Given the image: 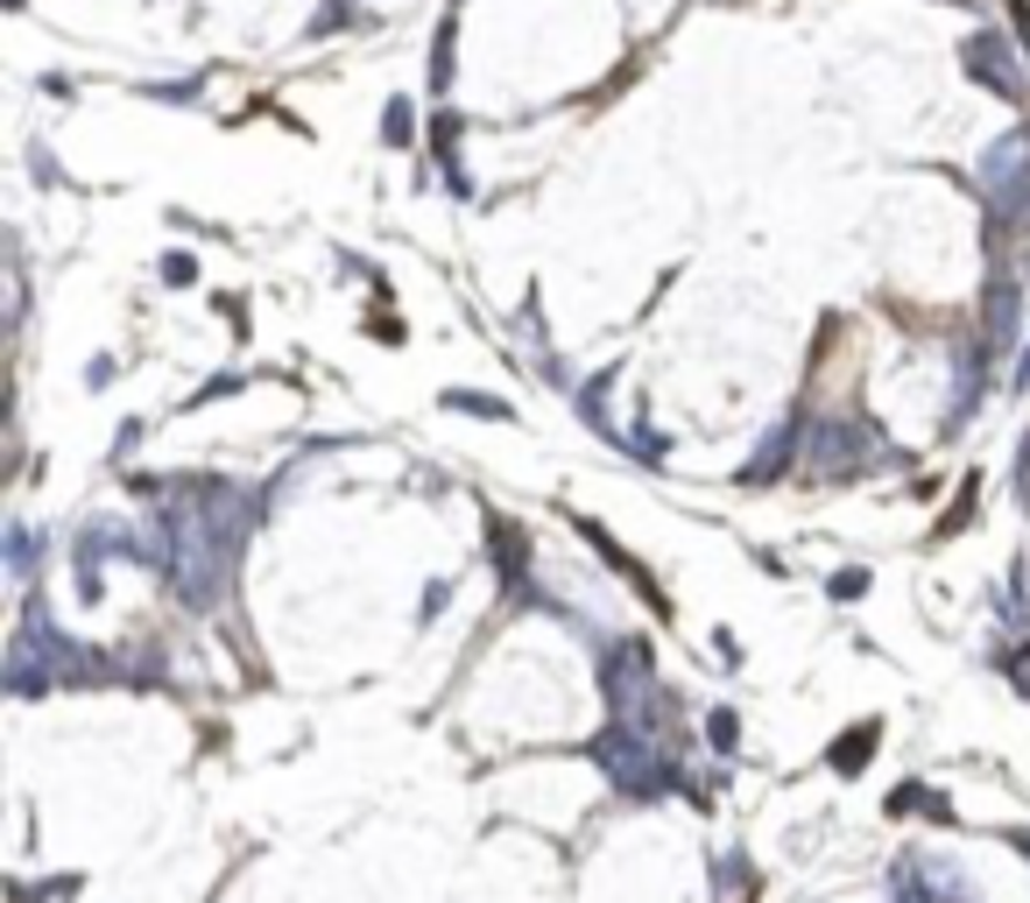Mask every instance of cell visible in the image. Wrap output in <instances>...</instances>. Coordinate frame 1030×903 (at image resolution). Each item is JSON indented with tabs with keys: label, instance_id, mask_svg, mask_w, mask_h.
<instances>
[{
	"label": "cell",
	"instance_id": "obj_1",
	"mask_svg": "<svg viewBox=\"0 0 1030 903\" xmlns=\"http://www.w3.org/2000/svg\"><path fill=\"white\" fill-rule=\"evenodd\" d=\"M106 657L100 649H85V643H71V636H56L50 622H22V636H14L8 649V691H43V685H106Z\"/></svg>",
	"mask_w": 1030,
	"mask_h": 903
},
{
	"label": "cell",
	"instance_id": "obj_2",
	"mask_svg": "<svg viewBox=\"0 0 1030 903\" xmlns=\"http://www.w3.org/2000/svg\"><path fill=\"white\" fill-rule=\"evenodd\" d=\"M594 756H600V770L615 777V791H628V798H671V791H684V770L671 762L663 741H642V735L607 727V735L594 741Z\"/></svg>",
	"mask_w": 1030,
	"mask_h": 903
},
{
	"label": "cell",
	"instance_id": "obj_3",
	"mask_svg": "<svg viewBox=\"0 0 1030 903\" xmlns=\"http://www.w3.org/2000/svg\"><path fill=\"white\" fill-rule=\"evenodd\" d=\"M981 198H988V213H996V226H1023L1030 219V134H1002L996 148L981 156Z\"/></svg>",
	"mask_w": 1030,
	"mask_h": 903
},
{
	"label": "cell",
	"instance_id": "obj_4",
	"mask_svg": "<svg viewBox=\"0 0 1030 903\" xmlns=\"http://www.w3.org/2000/svg\"><path fill=\"white\" fill-rule=\"evenodd\" d=\"M862 445H875L868 424H847V417H826V424L805 431V473L812 480H841V473H862L868 459Z\"/></svg>",
	"mask_w": 1030,
	"mask_h": 903
},
{
	"label": "cell",
	"instance_id": "obj_5",
	"mask_svg": "<svg viewBox=\"0 0 1030 903\" xmlns=\"http://www.w3.org/2000/svg\"><path fill=\"white\" fill-rule=\"evenodd\" d=\"M960 71L975 85H988L996 100H1009V106H1023V92H1030V79L1017 71V57H1009V43L996 29H981V35H967V50H960Z\"/></svg>",
	"mask_w": 1030,
	"mask_h": 903
},
{
	"label": "cell",
	"instance_id": "obj_6",
	"mask_svg": "<svg viewBox=\"0 0 1030 903\" xmlns=\"http://www.w3.org/2000/svg\"><path fill=\"white\" fill-rule=\"evenodd\" d=\"M1017 311H1023V283L1017 276H996V283H988V325H981L988 353H1002V346L1017 339Z\"/></svg>",
	"mask_w": 1030,
	"mask_h": 903
},
{
	"label": "cell",
	"instance_id": "obj_7",
	"mask_svg": "<svg viewBox=\"0 0 1030 903\" xmlns=\"http://www.w3.org/2000/svg\"><path fill=\"white\" fill-rule=\"evenodd\" d=\"M579 536H586V544H594V551H600V558H607V572H621V579H628V586H636V593H642V601H650V607L663 614V593H657V579H650V572H642L636 558H628V551H621V544H615V536H607L600 523H579Z\"/></svg>",
	"mask_w": 1030,
	"mask_h": 903
},
{
	"label": "cell",
	"instance_id": "obj_8",
	"mask_svg": "<svg viewBox=\"0 0 1030 903\" xmlns=\"http://www.w3.org/2000/svg\"><path fill=\"white\" fill-rule=\"evenodd\" d=\"M981 381H988V339L967 346L960 374H952V410H946V424H967V417L981 410Z\"/></svg>",
	"mask_w": 1030,
	"mask_h": 903
},
{
	"label": "cell",
	"instance_id": "obj_9",
	"mask_svg": "<svg viewBox=\"0 0 1030 903\" xmlns=\"http://www.w3.org/2000/svg\"><path fill=\"white\" fill-rule=\"evenodd\" d=\"M875 741H883V720H862V727H847V735L826 748V762H833L841 777H862L868 762H875Z\"/></svg>",
	"mask_w": 1030,
	"mask_h": 903
},
{
	"label": "cell",
	"instance_id": "obj_10",
	"mask_svg": "<svg viewBox=\"0 0 1030 903\" xmlns=\"http://www.w3.org/2000/svg\"><path fill=\"white\" fill-rule=\"evenodd\" d=\"M797 452H805V431L791 424V431H776L770 445H762V459H749V466H741V480H749V488H762V480H776V473H784Z\"/></svg>",
	"mask_w": 1030,
	"mask_h": 903
},
{
	"label": "cell",
	"instance_id": "obj_11",
	"mask_svg": "<svg viewBox=\"0 0 1030 903\" xmlns=\"http://www.w3.org/2000/svg\"><path fill=\"white\" fill-rule=\"evenodd\" d=\"M889 819H939V825H952V804L931 791V783H896V791H889Z\"/></svg>",
	"mask_w": 1030,
	"mask_h": 903
},
{
	"label": "cell",
	"instance_id": "obj_12",
	"mask_svg": "<svg viewBox=\"0 0 1030 903\" xmlns=\"http://www.w3.org/2000/svg\"><path fill=\"white\" fill-rule=\"evenodd\" d=\"M925 875H931V896H939V903H981L975 882H967L960 869H946V861H925Z\"/></svg>",
	"mask_w": 1030,
	"mask_h": 903
},
{
	"label": "cell",
	"instance_id": "obj_13",
	"mask_svg": "<svg viewBox=\"0 0 1030 903\" xmlns=\"http://www.w3.org/2000/svg\"><path fill=\"white\" fill-rule=\"evenodd\" d=\"M889 903H939V896H931V875H925V861H904V869H896V882H889Z\"/></svg>",
	"mask_w": 1030,
	"mask_h": 903
},
{
	"label": "cell",
	"instance_id": "obj_14",
	"mask_svg": "<svg viewBox=\"0 0 1030 903\" xmlns=\"http://www.w3.org/2000/svg\"><path fill=\"white\" fill-rule=\"evenodd\" d=\"M381 142H395V148L416 142V106H410V100H389V106H381Z\"/></svg>",
	"mask_w": 1030,
	"mask_h": 903
},
{
	"label": "cell",
	"instance_id": "obj_15",
	"mask_svg": "<svg viewBox=\"0 0 1030 903\" xmlns=\"http://www.w3.org/2000/svg\"><path fill=\"white\" fill-rule=\"evenodd\" d=\"M8 572H14V579L35 572V530L29 523H8Z\"/></svg>",
	"mask_w": 1030,
	"mask_h": 903
},
{
	"label": "cell",
	"instance_id": "obj_16",
	"mask_svg": "<svg viewBox=\"0 0 1030 903\" xmlns=\"http://www.w3.org/2000/svg\"><path fill=\"white\" fill-rule=\"evenodd\" d=\"M705 741H713L720 756H734V748H741V720L728 714V706H720V714H705Z\"/></svg>",
	"mask_w": 1030,
	"mask_h": 903
},
{
	"label": "cell",
	"instance_id": "obj_17",
	"mask_svg": "<svg viewBox=\"0 0 1030 903\" xmlns=\"http://www.w3.org/2000/svg\"><path fill=\"white\" fill-rule=\"evenodd\" d=\"M431 85H437V92L452 85V22L437 29V43H431Z\"/></svg>",
	"mask_w": 1030,
	"mask_h": 903
},
{
	"label": "cell",
	"instance_id": "obj_18",
	"mask_svg": "<svg viewBox=\"0 0 1030 903\" xmlns=\"http://www.w3.org/2000/svg\"><path fill=\"white\" fill-rule=\"evenodd\" d=\"M445 410H466V417H508V402H487V396L460 389V396H445Z\"/></svg>",
	"mask_w": 1030,
	"mask_h": 903
},
{
	"label": "cell",
	"instance_id": "obj_19",
	"mask_svg": "<svg viewBox=\"0 0 1030 903\" xmlns=\"http://www.w3.org/2000/svg\"><path fill=\"white\" fill-rule=\"evenodd\" d=\"M975 494H981V480L967 473V480H960V502H952V515H946L939 530H960V523H975Z\"/></svg>",
	"mask_w": 1030,
	"mask_h": 903
},
{
	"label": "cell",
	"instance_id": "obj_20",
	"mask_svg": "<svg viewBox=\"0 0 1030 903\" xmlns=\"http://www.w3.org/2000/svg\"><path fill=\"white\" fill-rule=\"evenodd\" d=\"M826 593H833V601H862V593H868V572H833Z\"/></svg>",
	"mask_w": 1030,
	"mask_h": 903
},
{
	"label": "cell",
	"instance_id": "obj_21",
	"mask_svg": "<svg viewBox=\"0 0 1030 903\" xmlns=\"http://www.w3.org/2000/svg\"><path fill=\"white\" fill-rule=\"evenodd\" d=\"M190 276H198V261H190V255H169V261H163V283H177V290H184Z\"/></svg>",
	"mask_w": 1030,
	"mask_h": 903
},
{
	"label": "cell",
	"instance_id": "obj_22",
	"mask_svg": "<svg viewBox=\"0 0 1030 903\" xmlns=\"http://www.w3.org/2000/svg\"><path fill=\"white\" fill-rule=\"evenodd\" d=\"M1009 29H1017V43L1030 57V0H1009Z\"/></svg>",
	"mask_w": 1030,
	"mask_h": 903
},
{
	"label": "cell",
	"instance_id": "obj_23",
	"mask_svg": "<svg viewBox=\"0 0 1030 903\" xmlns=\"http://www.w3.org/2000/svg\"><path fill=\"white\" fill-rule=\"evenodd\" d=\"M1009 678H1017V691L1030 699V643H1017V657H1009Z\"/></svg>",
	"mask_w": 1030,
	"mask_h": 903
},
{
	"label": "cell",
	"instance_id": "obj_24",
	"mask_svg": "<svg viewBox=\"0 0 1030 903\" xmlns=\"http://www.w3.org/2000/svg\"><path fill=\"white\" fill-rule=\"evenodd\" d=\"M1009 381H1017V396L1030 389V346H1023V353H1017V368H1009Z\"/></svg>",
	"mask_w": 1030,
	"mask_h": 903
},
{
	"label": "cell",
	"instance_id": "obj_25",
	"mask_svg": "<svg viewBox=\"0 0 1030 903\" xmlns=\"http://www.w3.org/2000/svg\"><path fill=\"white\" fill-rule=\"evenodd\" d=\"M1017 848H1023V854H1030V833H1017Z\"/></svg>",
	"mask_w": 1030,
	"mask_h": 903
}]
</instances>
